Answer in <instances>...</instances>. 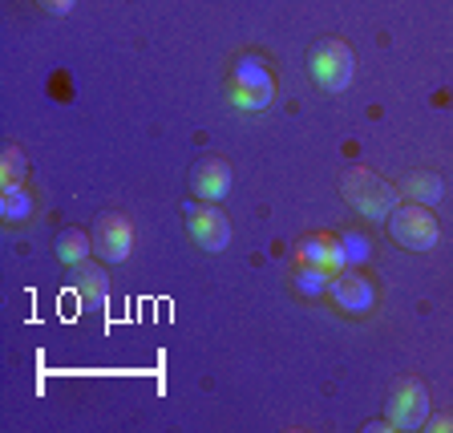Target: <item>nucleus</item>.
<instances>
[{"instance_id": "f257e3e1", "label": "nucleus", "mask_w": 453, "mask_h": 433, "mask_svg": "<svg viewBox=\"0 0 453 433\" xmlns=\"http://www.w3.org/2000/svg\"><path fill=\"white\" fill-rule=\"evenodd\" d=\"M344 198H349V207L360 211L365 219L385 223V219L393 215V207H396V198H401V195H396L385 179H377L372 170L352 166L349 174H344Z\"/></svg>"}, {"instance_id": "f03ea898", "label": "nucleus", "mask_w": 453, "mask_h": 433, "mask_svg": "<svg viewBox=\"0 0 453 433\" xmlns=\"http://www.w3.org/2000/svg\"><path fill=\"white\" fill-rule=\"evenodd\" d=\"M385 223H388V236H393L396 244L413 247V251H434L437 239H441V227H437V219L429 215L425 203L393 207V215H388Z\"/></svg>"}, {"instance_id": "7ed1b4c3", "label": "nucleus", "mask_w": 453, "mask_h": 433, "mask_svg": "<svg viewBox=\"0 0 453 433\" xmlns=\"http://www.w3.org/2000/svg\"><path fill=\"white\" fill-rule=\"evenodd\" d=\"M352 66H357V61H352V49L344 45V41H324V45L311 53V77H316V85L328 89V94L349 89Z\"/></svg>"}, {"instance_id": "20e7f679", "label": "nucleus", "mask_w": 453, "mask_h": 433, "mask_svg": "<svg viewBox=\"0 0 453 433\" xmlns=\"http://www.w3.org/2000/svg\"><path fill=\"white\" fill-rule=\"evenodd\" d=\"M429 421V393L417 381H401L388 401V425L393 429H421Z\"/></svg>"}, {"instance_id": "39448f33", "label": "nucleus", "mask_w": 453, "mask_h": 433, "mask_svg": "<svg viewBox=\"0 0 453 433\" xmlns=\"http://www.w3.org/2000/svg\"><path fill=\"white\" fill-rule=\"evenodd\" d=\"M332 300H336L344 312L360 316V312H372V304H377V288H372L357 267H344V272L332 275Z\"/></svg>"}, {"instance_id": "423d86ee", "label": "nucleus", "mask_w": 453, "mask_h": 433, "mask_svg": "<svg viewBox=\"0 0 453 433\" xmlns=\"http://www.w3.org/2000/svg\"><path fill=\"white\" fill-rule=\"evenodd\" d=\"M94 251L110 264H122L126 255L134 251V223L122 215H105L102 223L94 227Z\"/></svg>"}, {"instance_id": "0eeeda50", "label": "nucleus", "mask_w": 453, "mask_h": 433, "mask_svg": "<svg viewBox=\"0 0 453 433\" xmlns=\"http://www.w3.org/2000/svg\"><path fill=\"white\" fill-rule=\"evenodd\" d=\"M190 239L207 251H223L231 244V219L219 207H190Z\"/></svg>"}, {"instance_id": "6e6552de", "label": "nucleus", "mask_w": 453, "mask_h": 433, "mask_svg": "<svg viewBox=\"0 0 453 433\" xmlns=\"http://www.w3.org/2000/svg\"><path fill=\"white\" fill-rule=\"evenodd\" d=\"M296 255H300V264L324 267V272H332V275L349 267V259H344V247H340L336 236H308Z\"/></svg>"}, {"instance_id": "1a4fd4ad", "label": "nucleus", "mask_w": 453, "mask_h": 433, "mask_svg": "<svg viewBox=\"0 0 453 433\" xmlns=\"http://www.w3.org/2000/svg\"><path fill=\"white\" fill-rule=\"evenodd\" d=\"M226 190H231V170H226L219 159L198 162V170H195V195L207 198V203H219Z\"/></svg>"}, {"instance_id": "9d476101", "label": "nucleus", "mask_w": 453, "mask_h": 433, "mask_svg": "<svg viewBox=\"0 0 453 433\" xmlns=\"http://www.w3.org/2000/svg\"><path fill=\"white\" fill-rule=\"evenodd\" d=\"M231 85H239V89H255V94H275L272 69H267L259 57H239L235 69H231Z\"/></svg>"}, {"instance_id": "9b49d317", "label": "nucleus", "mask_w": 453, "mask_h": 433, "mask_svg": "<svg viewBox=\"0 0 453 433\" xmlns=\"http://www.w3.org/2000/svg\"><path fill=\"white\" fill-rule=\"evenodd\" d=\"M0 215L12 219V223L33 215V195L25 190V182H9V187L0 190Z\"/></svg>"}, {"instance_id": "f8f14e48", "label": "nucleus", "mask_w": 453, "mask_h": 433, "mask_svg": "<svg viewBox=\"0 0 453 433\" xmlns=\"http://www.w3.org/2000/svg\"><path fill=\"white\" fill-rule=\"evenodd\" d=\"M94 251V236H81V231H69V236L57 239V259L65 267H81Z\"/></svg>"}, {"instance_id": "ddd939ff", "label": "nucleus", "mask_w": 453, "mask_h": 433, "mask_svg": "<svg viewBox=\"0 0 453 433\" xmlns=\"http://www.w3.org/2000/svg\"><path fill=\"white\" fill-rule=\"evenodd\" d=\"M73 292L89 296V300H105V292H110V280H105V272H102V267H97V264H89V259H85V264L77 267Z\"/></svg>"}, {"instance_id": "4468645a", "label": "nucleus", "mask_w": 453, "mask_h": 433, "mask_svg": "<svg viewBox=\"0 0 453 433\" xmlns=\"http://www.w3.org/2000/svg\"><path fill=\"white\" fill-rule=\"evenodd\" d=\"M296 292H303V296H324V292H332V272H324V267H311V264H300L296 267Z\"/></svg>"}, {"instance_id": "2eb2a0df", "label": "nucleus", "mask_w": 453, "mask_h": 433, "mask_svg": "<svg viewBox=\"0 0 453 433\" xmlns=\"http://www.w3.org/2000/svg\"><path fill=\"white\" fill-rule=\"evenodd\" d=\"M405 195L413 198V203L434 207L437 198H441V179H437V174H409V179H405Z\"/></svg>"}, {"instance_id": "dca6fc26", "label": "nucleus", "mask_w": 453, "mask_h": 433, "mask_svg": "<svg viewBox=\"0 0 453 433\" xmlns=\"http://www.w3.org/2000/svg\"><path fill=\"white\" fill-rule=\"evenodd\" d=\"M340 247H344V259H349V267H360L372 255V244H368L365 236H357V231H340Z\"/></svg>"}, {"instance_id": "f3484780", "label": "nucleus", "mask_w": 453, "mask_h": 433, "mask_svg": "<svg viewBox=\"0 0 453 433\" xmlns=\"http://www.w3.org/2000/svg\"><path fill=\"white\" fill-rule=\"evenodd\" d=\"M9 182H25V154L17 146L0 154V187H9Z\"/></svg>"}, {"instance_id": "a211bd4d", "label": "nucleus", "mask_w": 453, "mask_h": 433, "mask_svg": "<svg viewBox=\"0 0 453 433\" xmlns=\"http://www.w3.org/2000/svg\"><path fill=\"white\" fill-rule=\"evenodd\" d=\"M272 97L275 94H255V89H239V85H231V105H235V110H267Z\"/></svg>"}, {"instance_id": "6ab92c4d", "label": "nucleus", "mask_w": 453, "mask_h": 433, "mask_svg": "<svg viewBox=\"0 0 453 433\" xmlns=\"http://www.w3.org/2000/svg\"><path fill=\"white\" fill-rule=\"evenodd\" d=\"M425 429H434V433H453V414L437 417V421H425Z\"/></svg>"}, {"instance_id": "aec40b11", "label": "nucleus", "mask_w": 453, "mask_h": 433, "mask_svg": "<svg viewBox=\"0 0 453 433\" xmlns=\"http://www.w3.org/2000/svg\"><path fill=\"white\" fill-rule=\"evenodd\" d=\"M45 4H49V9H53V12H69V9H73V4H77V0H45Z\"/></svg>"}]
</instances>
